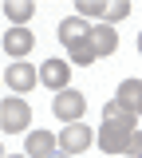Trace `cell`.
<instances>
[{"label": "cell", "mask_w": 142, "mask_h": 158, "mask_svg": "<svg viewBox=\"0 0 142 158\" xmlns=\"http://www.w3.org/2000/svg\"><path fill=\"white\" fill-rule=\"evenodd\" d=\"M138 123H142V111H138Z\"/></svg>", "instance_id": "21"}, {"label": "cell", "mask_w": 142, "mask_h": 158, "mask_svg": "<svg viewBox=\"0 0 142 158\" xmlns=\"http://www.w3.org/2000/svg\"><path fill=\"white\" fill-rule=\"evenodd\" d=\"M28 123H32V107H28L20 95H8L0 103V127H4L8 135H20Z\"/></svg>", "instance_id": "2"}, {"label": "cell", "mask_w": 142, "mask_h": 158, "mask_svg": "<svg viewBox=\"0 0 142 158\" xmlns=\"http://www.w3.org/2000/svg\"><path fill=\"white\" fill-rule=\"evenodd\" d=\"M103 123H122V127H130V131H134V127H138V115H134L130 107H122L119 99H111V103L103 107Z\"/></svg>", "instance_id": "11"}, {"label": "cell", "mask_w": 142, "mask_h": 158, "mask_svg": "<svg viewBox=\"0 0 142 158\" xmlns=\"http://www.w3.org/2000/svg\"><path fill=\"white\" fill-rule=\"evenodd\" d=\"M91 48H95L99 56H115V52H119V32H115L111 24H95V28H91Z\"/></svg>", "instance_id": "10"}, {"label": "cell", "mask_w": 142, "mask_h": 158, "mask_svg": "<svg viewBox=\"0 0 142 158\" xmlns=\"http://www.w3.org/2000/svg\"><path fill=\"white\" fill-rule=\"evenodd\" d=\"M51 111L63 123H83V115H87V95L75 91V87H67V91H59V95L51 99Z\"/></svg>", "instance_id": "1"}, {"label": "cell", "mask_w": 142, "mask_h": 158, "mask_svg": "<svg viewBox=\"0 0 142 158\" xmlns=\"http://www.w3.org/2000/svg\"><path fill=\"white\" fill-rule=\"evenodd\" d=\"M91 28H95V24H87L83 16H67V20L59 24V32H55V36H59V44L75 48L79 40H91Z\"/></svg>", "instance_id": "9"}, {"label": "cell", "mask_w": 142, "mask_h": 158, "mask_svg": "<svg viewBox=\"0 0 142 158\" xmlns=\"http://www.w3.org/2000/svg\"><path fill=\"white\" fill-rule=\"evenodd\" d=\"M4 158H28V154H4Z\"/></svg>", "instance_id": "18"}, {"label": "cell", "mask_w": 142, "mask_h": 158, "mask_svg": "<svg viewBox=\"0 0 142 158\" xmlns=\"http://www.w3.org/2000/svg\"><path fill=\"white\" fill-rule=\"evenodd\" d=\"M119 103L138 115V111H142V79H122V83H119Z\"/></svg>", "instance_id": "12"}, {"label": "cell", "mask_w": 142, "mask_h": 158, "mask_svg": "<svg viewBox=\"0 0 142 158\" xmlns=\"http://www.w3.org/2000/svg\"><path fill=\"white\" fill-rule=\"evenodd\" d=\"M119 158H142V131H134V135L126 138V146H122Z\"/></svg>", "instance_id": "17"}, {"label": "cell", "mask_w": 142, "mask_h": 158, "mask_svg": "<svg viewBox=\"0 0 142 158\" xmlns=\"http://www.w3.org/2000/svg\"><path fill=\"white\" fill-rule=\"evenodd\" d=\"M55 158H75V154H63V150H59V154H55Z\"/></svg>", "instance_id": "19"}, {"label": "cell", "mask_w": 142, "mask_h": 158, "mask_svg": "<svg viewBox=\"0 0 142 158\" xmlns=\"http://www.w3.org/2000/svg\"><path fill=\"white\" fill-rule=\"evenodd\" d=\"M4 12H8V20H12V28H28V20L36 16V4H32V0H8Z\"/></svg>", "instance_id": "13"}, {"label": "cell", "mask_w": 142, "mask_h": 158, "mask_svg": "<svg viewBox=\"0 0 142 158\" xmlns=\"http://www.w3.org/2000/svg\"><path fill=\"white\" fill-rule=\"evenodd\" d=\"M32 48H36V36H32L28 28H8V32H4V52L12 59H24Z\"/></svg>", "instance_id": "7"}, {"label": "cell", "mask_w": 142, "mask_h": 158, "mask_svg": "<svg viewBox=\"0 0 142 158\" xmlns=\"http://www.w3.org/2000/svg\"><path fill=\"white\" fill-rule=\"evenodd\" d=\"M126 16H130V4H126V0H107V16H103V24L115 28V24L126 20Z\"/></svg>", "instance_id": "16"}, {"label": "cell", "mask_w": 142, "mask_h": 158, "mask_svg": "<svg viewBox=\"0 0 142 158\" xmlns=\"http://www.w3.org/2000/svg\"><path fill=\"white\" fill-rule=\"evenodd\" d=\"M59 154V138L51 131H32L28 135V158H55Z\"/></svg>", "instance_id": "8"}, {"label": "cell", "mask_w": 142, "mask_h": 158, "mask_svg": "<svg viewBox=\"0 0 142 158\" xmlns=\"http://www.w3.org/2000/svg\"><path fill=\"white\" fill-rule=\"evenodd\" d=\"M75 16H83V20H103V16H107V4H103V0H75Z\"/></svg>", "instance_id": "15"}, {"label": "cell", "mask_w": 142, "mask_h": 158, "mask_svg": "<svg viewBox=\"0 0 142 158\" xmlns=\"http://www.w3.org/2000/svg\"><path fill=\"white\" fill-rule=\"evenodd\" d=\"M134 135L130 127H122V123H103L99 131V146L107 150V154H122V146H126V138Z\"/></svg>", "instance_id": "6"}, {"label": "cell", "mask_w": 142, "mask_h": 158, "mask_svg": "<svg viewBox=\"0 0 142 158\" xmlns=\"http://www.w3.org/2000/svg\"><path fill=\"white\" fill-rule=\"evenodd\" d=\"M91 142H95V135H91L87 123H67V127L59 131V150L63 154H83Z\"/></svg>", "instance_id": "3"}, {"label": "cell", "mask_w": 142, "mask_h": 158, "mask_svg": "<svg viewBox=\"0 0 142 158\" xmlns=\"http://www.w3.org/2000/svg\"><path fill=\"white\" fill-rule=\"evenodd\" d=\"M67 79H71V63L67 59H47V63H40V83L51 87L55 95L67 91Z\"/></svg>", "instance_id": "5"}, {"label": "cell", "mask_w": 142, "mask_h": 158, "mask_svg": "<svg viewBox=\"0 0 142 158\" xmlns=\"http://www.w3.org/2000/svg\"><path fill=\"white\" fill-rule=\"evenodd\" d=\"M138 52H142V32H138Z\"/></svg>", "instance_id": "20"}, {"label": "cell", "mask_w": 142, "mask_h": 158, "mask_svg": "<svg viewBox=\"0 0 142 158\" xmlns=\"http://www.w3.org/2000/svg\"><path fill=\"white\" fill-rule=\"evenodd\" d=\"M99 59V52L91 48V40H79L75 48H67V63H79V67H87V63H95Z\"/></svg>", "instance_id": "14"}, {"label": "cell", "mask_w": 142, "mask_h": 158, "mask_svg": "<svg viewBox=\"0 0 142 158\" xmlns=\"http://www.w3.org/2000/svg\"><path fill=\"white\" fill-rule=\"evenodd\" d=\"M4 79H8V87L16 91V95H28L36 83H40V71L32 67V63H24V59H16V63H8V71H4Z\"/></svg>", "instance_id": "4"}]
</instances>
